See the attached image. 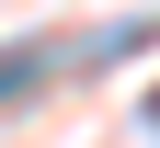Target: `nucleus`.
I'll use <instances>...</instances> for the list:
<instances>
[{
	"label": "nucleus",
	"instance_id": "nucleus-2",
	"mask_svg": "<svg viewBox=\"0 0 160 148\" xmlns=\"http://www.w3.org/2000/svg\"><path fill=\"white\" fill-rule=\"evenodd\" d=\"M149 125H160V91H149Z\"/></svg>",
	"mask_w": 160,
	"mask_h": 148
},
{
	"label": "nucleus",
	"instance_id": "nucleus-1",
	"mask_svg": "<svg viewBox=\"0 0 160 148\" xmlns=\"http://www.w3.org/2000/svg\"><path fill=\"white\" fill-rule=\"evenodd\" d=\"M46 69H57L46 46H0V103H23V91H46Z\"/></svg>",
	"mask_w": 160,
	"mask_h": 148
}]
</instances>
